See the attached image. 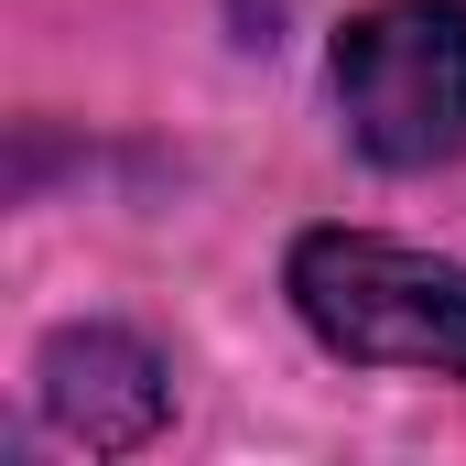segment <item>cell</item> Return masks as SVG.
Masks as SVG:
<instances>
[{
  "mask_svg": "<svg viewBox=\"0 0 466 466\" xmlns=\"http://www.w3.org/2000/svg\"><path fill=\"white\" fill-rule=\"evenodd\" d=\"M282 293L304 337L348 369L466 380V260H434L380 228H304L282 249Z\"/></svg>",
  "mask_w": 466,
  "mask_h": 466,
  "instance_id": "obj_1",
  "label": "cell"
},
{
  "mask_svg": "<svg viewBox=\"0 0 466 466\" xmlns=\"http://www.w3.org/2000/svg\"><path fill=\"white\" fill-rule=\"evenodd\" d=\"M326 87L348 119L358 163L434 174L466 152V0H369L348 11Z\"/></svg>",
  "mask_w": 466,
  "mask_h": 466,
  "instance_id": "obj_2",
  "label": "cell"
},
{
  "mask_svg": "<svg viewBox=\"0 0 466 466\" xmlns=\"http://www.w3.org/2000/svg\"><path fill=\"white\" fill-rule=\"evenodd\" d=\"M33 401L66 445L87 456H141L163 423H174V369L152 337L130 326H55L44 358H33Z\"/></svg>",
  "mask_w": 466,
  "mask_h": 466,
  "instance_id": "obj_3",
  "label": "cell"
}]
</instances>
